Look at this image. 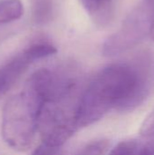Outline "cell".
Returning <instances> with one entry per match:
<instances>
[{"instance_id":"obj_1","label":"cell","mask_w":154,"mask_h":155,"mask_svg":"<svg viewBox=\"0 0 154 155\" xmlns=\"http://www.w3.org/2000/svg\"><path fill=\"white\" fill-rule=\"evenodd\" d=\"M148 95V83L138 70L124 64L108 65L95 74L77 104L78 128L96 123L112 109L133 111Z\"/></svg>"},{"instance_id":"obj_2","label":"cell","mask_w":154,"mask_h":155,"mask_svg":"<svg viewBox=\"0 0 154 155\" xmlns=\"http://www.w3.org/2000/svg\"><path fill=\"white\" fill-rule=\"evenodd\" d=\"M40 105L25 92L11 96L2 113L1 131L5 143L17 152H25L33 144Z\"/></svg>"},{"instance_id":"obj_3","label":"cell","mask_w":154,"mask_h":155,"mask_svg":"<svg viewBox=\"0 0 154 155\" xmlns=\"http://www.w3.org/2000/svg\"><path fill=\"white\" fill-rule=\"evenodd\" d=\"M154 24V8L142 0L126 16L120 28L103 45L104 56L119 55L140 44L150 35Z\"/></svg>"},{"instance_id":"obj_4","label":"cell","mask_w":154,"mask_h":155,"mask_svg":"<svg viewBox=\"0 0 154 155\" xmlns=\"http://www.w3.org/2000/svg\"><path fill=\"white\" fill-rule=\"evenodd\" d=\"M65 101L49 102L41 105L36 121L37 133L43 143L62 147L76 132V108L66 106Z\"/></svg>"},{"instance_id":"obj_5","label":"cell","mask_w":154,"mask_h":155,"mask_svg":"<svg viewBox=\"0 0 154 155\" xmlns=\"http://www.w3.org/2000/svg\"><path fill=\"white\" fill-rule=\"evenodd\" d=\"M75 83L73 79L42 68L29 77L23 91L41 107L44 103L67 100L72 95Z\"/></svg>"},{"instance_id":"obj_6","label":"cell","mask_w":154,"mask_h":155,"mask_svg":"<svg viewBox=\"0 0 154 155\" xmlns=\"http://www.w3.org/2000/svg\"><path fill=\"white\" fill-rule=\"evenodd\" d=\"M31 64L23 51L0 68V95L5 94L14 87Z\"/></svg>"},{"instance_id":"obj_7","label":"cell","mask_w":154,"mask_h":155,"mask_svg":"<svg viewBox=\"0 0 154 155\" xmlns=\"http://www.w3.org/2000/svg\"><path fill=\"white\" fill-rule=\"evenodd\" d=\"M110 155H154V142L142 143L137 140H125L119 143Z\"/></svg>"},{"instance_id":"obj_8","label":"cell","mask_w":154,"mask_h":155,"mask_svg":"<svg viewBox=\"0 0 154 155\" xmlns=\"http://www.w3.org/2000/svg\"><path fill=\"white\" fill-rule=\"evenodd\" d=\"M87 13L100 23H107L112 15V0H80Z\"/></svg>"},{"instance_id":"obj_9","label":"cell","mask_w":154,"mask_h":155,"mask_svg":"<svg viewBox=\"0 0 154 155\" xmlns=\"http://www.w3.org/2000/svg\"><path fill=\"white\" fill-rule=\"evenodd\" d=\"M24 15V5L21 0L0 1V24L16 21Z\"/></svg>"},{"instance_id":"obj_10","label":"cell","mask_w":154,"mask_h":155,"mask_svg":"<svg viewBox=\"0 0 154 155\" xmlns=\"http://www.w3.org/2000/svg\"><path fill=\"white\" fill-rule=\"evenodd\" d=\"M24 53L30 59L32 63L37 60H41L49 56H52L57 53V49L48 43H36L29 45L24 50Z\"/></svg>"},{"instance_id":"obj_11","label":"cell","mask_w":154,"mask_h":155,"mask_svg":"<svg viewBox=\"0 0 154 155\" xmlns=\"http://www.w3.org/2000/svg\"><path fill=\"white\" fill-rule=\"evenodd\" d=\"M53 0H35L34 5V18L36 24L44 25L50 22L54 15Z\"/></svg>"},{"instance_id":"obj_12","label":"cell","mask_w":154,"mask_h":155,"mask_svg":"<svg viewBox=\"0 0 154 155\" xmlns=\"http://www.w3.org/2000/svg\"><path fill=\"white\" fill-rule=\"evenodd\" d=\"M110 146L107 139H98L85 144L76 155H104Z\"/></svg>"},{"instance_id":"obj_13","label":"cell","mask_w":154,"mask_h":155,"mask_svg":"<svg viewBox=\"0 0 154 155\" xmlns=\"http://www.w3.org/2000/svg\"><path fill=\"white\" fill-rule=\"evenodd\" d=\"M139 133L143 138L154 137V109L143 122Z\"/></svg>"},{"instance_id":"obj_14","label":"cell","mask_w":154,"mask_h":155,"mask_svg":"<svg viewBox=\"0 0 154 155\" xmlns=\"http://www.w3.org/2000/svg\"><path fill=\"white\" fill-rule=\"evenodd\" d=\"M32 155H62V148L42 143L34 151Z\"/></svg>"},{"instance_id":"obj_15","label":"cell","mask_w":154,"mask_h":155,"mask_svg":"<svg viewBox=\"0 0 154 155\" xmlns=\"http://www.w3.org/2000/svg\"><path fill=\"white\" fill-rule=\"evenodd\" d=\"M150 35H151V36L152 37V39L154 40V24H153V25H152V30H151Z\"/></svg>"}]
</instances>
